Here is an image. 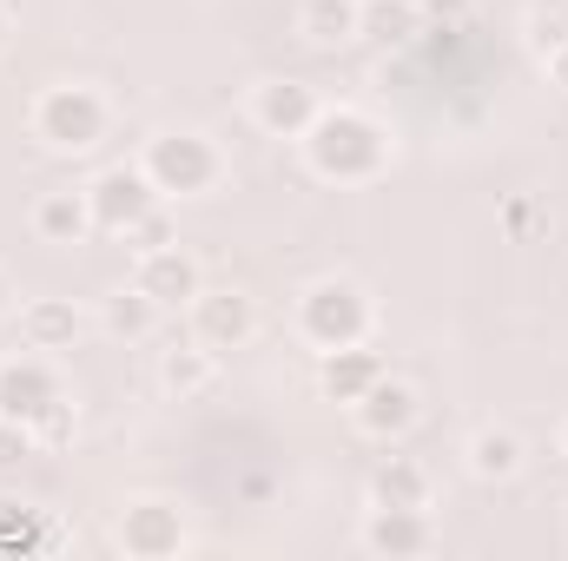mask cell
<instances>
[{
	"mask_svg": "<svg viewBox=\"0 0 568 561\" xmlns=\"http://www.w3.org/2000/svg\"><path fill=\"white\" fill-rule=\"evenodd\" d=\"M297 145H304L311 178H324V185H371L390 165V133L357 106H324Z\"/></svg>",
	"mask_w": 568,
	"mask_h": 561,
	"instance_id": "obj_1",
	"label": "cell"
},
{
	"mask_svg": "<svg viewBox=\"0 0 568 561\" xmlns=\"http://www.w3.org/2000/svg\"><path fill=\"white\" fill-rule=\"evenodd\" d=\"M371 324H377V310H371L364 284H351V278H317V284H304V297H297V337L311 350L364 344Z\"/></svg>",
	"mask_w": 568,
	"mask_h": 561,
	"instance_id": "obj_2",
	"label": "cell"
},
{
	"mask_svg": "<svg viewBox=\"0 0 568 561\" xmlns=\"http://www.w3.org/2000/svg\"><path fill=\"white\" fill-rule=\"evenodd\" d=\"M145 178L159 185V198H199L225 178V159L205 133H159L145 140Z\"/></svg>",
	"mask_w": 568,
	"mask_h": 561,
	"instance_id": "obj_3",
	"label": "cell"
},
{
	"mask_svg": "<svg viewBox=\"0 0 568 561\" xmlns=\"http://www.w3.org/2000/svg\"><path fill=\"white\" fill-rule=\"evenodd\" d=\"M106 100L93 93V86H47L40 100H33V140L53 145V152H93V145L106 140Z\"/></svg>",
	"mask_w": 568,
	"mask_h": 561,
	"instance_id": "obj_4",
	"label": "cell"
},
{
	"mask_svg": "<svg viewBox=\"0 0 568 561\" xmlns=\"http://www.w3.org/2000/svg\"><path fill=\"white\" fill-rule=\"evenodd\" d=\"M87 205H93V232L126 238L145 212H152V205H165V198H159V185L145 178V165H106V172L87 185Z\"/></svg>",
	"mask_w": 568,
	"mask_h": 561,
	"instance_id": "obj_5",
	"label": "cell"
},
{
	"mask_svg": "<svg viewBox=\"0 0 568 561\" xmlns=\"http://www.w3.org/2000/svg\"><path fill=\"white\" fill-rule=\"evenodd\" d=\"M60 404H67V390H60V370H53L47 357L27 350V357H7V364H0V417L7 422L40 429Z\"/></svg>",
	"mask_w": 568,
	"mask_h": 561,
	"instance_id": "obj_6",
	"label": "cell"
},
{
	"mask_svg": "<svg viewBox=\"0 0 568 561\" xmlns=\"http://www.w3.org/2000/svg\"><path fill=\"white\" fill-rule=\"evenodd\" d=\"M252 330H258V304H252L245 290H232V284L212 290V284H205V290L192 297V337H199L205 350H219V357H225V350H245Z\"/></svg>",
	"mask_w": 568,
	"mask_h": 561,
	"instance_id": "obj_7",
	"label": "cell"
},
{
	"mask_svg": "<svg viewBox=\"0 0 568 561\" xmlns=\"http://www.w3.org/2000/svg\"><path fill=\"white\" fill-rule=\"evenodd\" d=\"M133 284H140L159 310H192V297L205 290V272H199V258L185 245H159V252H140L133 258Z\"/></svg>",
	"mask_w": 568,
	"mask_h": 561,
	"instance_id": "obj_8",
	"label": "cell"
},
{
	"mask_svg": "<svg viewBox=\"0 0 568 561\" xmlns=\"http://www.w3.org/2000/svg\"><path fill=\"white\" fill-rule=\"evenodd\" d=\"M120 549L133 561L185 555V516H179L172 502H126V509H120Z\"/></svg>",
	"mask_w": 568,
	"mask_h": 561,
	"instance_id": "obj_9",
	"label": "cell"
},
{
	"mask_svg": "<svg viewBox=\"0 0 568 561\" xmlns=\"http://www.w3.org/2000/svg\"><path fill=\"white\" fill-rule=\"evenodd\" d=\"M317 113H324V106H317V93H311L304 80H258V86H252V120H258L272 140H304Z\"/></svg>",
	"mask_w": 568,
	"mask_h": 561,
	"instance_id": "obj_10",
	"label": "cell"
},
{
	"mask_svg": "<svg viewBox=\"0 0 568 561\" xmlns=\"http://www.w3.org/2000/svg\"><path fill=\"white\" fill-rule=\"evenodd\" d=\"M384 370H390V364L371 350V337H364V344H344V350H317V390H324L331 404H351V410L371 397V384H377Z\"/></svg>",
	"mask_w": 568,
	"mask_h": 561,
	"instance_id": "obj_11",
	"label": "cell"
},
{
	"mask_svg": "<svg viewBox=\"0 0 568 561\" xmlns=\"http://www.w3.org/2000/svg\"><path fill=\"white\" fill-rule=\"evenodd\" d=\"M429 542H436V529H429L424 509H390V502H371V516H364V549L384 561H410L424 555Z\"/></svg>",
	"mask_w": 568,
	"mask_h": 561,
	"instance_id": "obj_12",
	"label": "cell"
},
{
	"mask_svg": "<svg viewBox=\"0 0 568 561\" xmlns=\"http://www.w3.org/2000/svg\"><path fill=\"white\" fill-rule=\"evenodd\" d=\"M417 417H424V404H417V390L404 384V377H377L371 384V397L357 404V422H364V436H377V442H397V436H410L417 429Z\"/></svg>",
	"mask_w": 568,
	"mask_h": 561,
	"instance_id": "obj_13",
	"label": "cell"
},
{
	"mask_svg": "<svg viewBox=\"0 0 568 561\" xmlns=\"http://www.w3.org/2000/svg\"><path fill=\"white\" fill-rule=\"evenodd\" d=\"M20 337H27V350H67L80 337V304L73 297H33V304H20Z\"/></svg>",
	"mask_w": 568,
	"mask_h": 561,
	"instance_id": "obj_14",
	"label": "cell"
},
{
	"mask_svg": "<svg viewBox=\"0 0 568 561\" xmlns=\"http://www.w3.org/2000/svg\"><path fill=\"white\" fill-rule=\"evenodd\" d=\"M33 232H40L47 245H80V238L93 232V205H87V185H80V192H47V198L33 205Z\"/></svg>",
	"mask_w": 568,
	"mask_h": 561,
	"instance_id": "obj_15",
	"label": "cell"
},
{
	"mask_svg": "<svg viewBox=\"0 0 568 561\" xmlns=\"http://www.w3.org/2000/svg\"><path fill=\"white\" fill-rule=\"evenodd\" d=\"M371 502H390V509H429V469L417 456H384L371 469Z\"/></svg>",
	"mask_w": 568,
	"mask_h": 561,
	"instance_id": "obj_16",
	"label": "cell"
},
{
	"mask_svg": "<svg viewBox=\"0 0 568 561\" xmlns=\"http://www.w3.org/2000/svg\"><path fill=\"white\" fill-rule=\"evenodd\" d=\"M159 384H165L179 404H185V397H205V390L219 384V350H205L199 337H192L185 350H165V357H159Z\"/></svg>",
	"mask_w": 568,
	"mask_h": 561,
	"instance_id": "obj_17",
	"label": "cell"
},
{
	"mask_svg": "<svg viewBox=\"0 0 568 561\" xmlns=\"http://www.w3.org/2000/svg\"><path fill=\"white\" fill-rule=\"evenodd\" d=\"M463 462H469V476H476V482H509V476L523 469V436L489 422V429H476V436H469Z\"/></svg>",
	"mask_w": 568,
	"mask_h": 561,
	"instance_id": "obj_18",
	"label": "cell"
},
{
	"mask_svg": "<svg viewBox=\"0 0 568 561\" xmlns=\"http://www.w3.org/2000/svg\"><path fill=\"white\" fill-rule=\"evenodd\" d=\"M417 33H424V7L417 0H364V13H357V40L410 47Z\"/></svg>",
	"mask_w": 568,
	"mask_h": 561,
	"instance_id": "obj_19",
	"label": "cell"
},
{
	"mask_svg": "<svg viewBox=\"0 0 568 561\" xmlns=\"http://www.w3.org/2000/svg\"><path fill=\"white\" fill-rule=\"evenodd\" d=\"M357 13H364V0H304L297 33L311 47H344V40H357Z\"/></svg>",
	"mask_w": 568,
	"mask_h": 561,
	"instance_id": "obj_20",
	"label": "cell"
},
{
	"mask_svg": "<svg viewBox=\"0 0 568 561\" xmlns=\"http://www.w3.org/2000/svg\"><path fill=\"white\" fill-rule=\"evenodd\" d=\"M159 317H165V310L145 297L140 284H120V290L106 297V330H113V337H126V344L152 337V330H159Z\"/></svg>",
	"mask_w": 568,
	"mask_h": 561,
	"instance_id": "obj_21",
	"label": "cell"
},
{
	"mask_svg": "<svg viewBox=\"0 0 568 561\" xmlns=\"http://www.w3.org/2000/svg\"><path fill=\"white\" fill-rule=\"evenodd\" d=\"M159 245H179V232H172L165 205H152V212H145L140 225L126 232V252H133V258H140V252H159Z\"/></svg>",
	"mask_w": 568,
	"mask_h": 561,
	"instance_id": "obj_22",
	"label": "cell"
},
{
	"mask_svg": "<svg viewBox=\"0 0 568 561\" xmlns=\"http://www.w3.org/2000/svg\"><path fill=\"white\" fill-rule=\"evenodd\" d=\"M424 7V33H463L469 27V0H417Z\"/></svg>",
	"mask_w": 568,
	"mask_h": 561,
	"instance_id": "obj_23",
	"label": "cell"
},
{
	"mask_svg": "<svg viewBox=\"0 0 568 561\" xmlns=\"http://www.w3.org/2000/svg\"><path fill=\"white\" fill-rule=\"evenodd\" d=\"M27 449H33V429H27V422H7V417H0V462H20Z\"/></svg>",
	"mask_w": 568,
	"mask_h": 561,
	"instance_id": "obj_24",
	"label": "cell"
},
{
	"mask_svg": "<svg viewBox=\"0 0 568 561\" xmlns=\"http://www.w3.org/2000/svg\"><path fill=\"white\" fill-rule=\"evenodd\" d=\"M542 67H549V86H562V93H568V27L542 47Z\"/></svg>",
	"mask_w": 568,
	"mask_h": 561,
	"instance_id": "obj_25",
	"label": "cell"
},
{
	"mask_svg": "<svg viewBox=\"0 0 568 561\" xmlns=\"http://www.w3.org/2000/svg\"><path fill=\"white\" fill-rule=\"evenodd\" d=\"M536 218H542V212H536L529 198H516V205H509V232H516V238H523V232H536Z\"/></svg>",
	"mask_w": 568,
	"mask_h": 561,
	"instance_id": "obj_26",
	"label": "cell"
},
{
	"mask_svg": "<svg viewBox=\"0 0 568 561\" xmlns=\"http://www.w3.org/2000/svg\"><path fill=\"white\" fill-rule=\"evenodd\" d=\"M7 33H13V7L0 0V47H7Z\"/></svg>",
	"mask_w": 568,
	"mask_h": 561,
	"instance_id": "obj_27",
	"label": "cell"
},
{
	"mask_svg": "<svg viewBox=\"0 0 568 561\" xmlns=\"http://www.w3.org/2000/svg\"><path fill=\"white\" fill-rule=\"evenodd\" d=\"M7 304H13V284H7V272H0V317H7Z\"/></svg>",
	"mask_w": 568,
	"mask_h": 561,
	"instance_id": "obj_28",
	"label": "cell"
},
{
	"mask_svg": "<svg viewBox=\"0 0 568 561\" xmlns=\"http://www.w3.org/2000/svg\"><path fill=\"white\" fill-rule=\"evenodd\" d=\"M562 449H568V429H562Z\"/></svg>",
	"mask_w": 568,
	"mask_h": 561,
	"instance_id": "obj_29",
	"label": "cell"
}]
</instances>
